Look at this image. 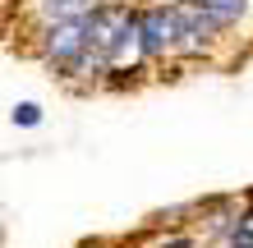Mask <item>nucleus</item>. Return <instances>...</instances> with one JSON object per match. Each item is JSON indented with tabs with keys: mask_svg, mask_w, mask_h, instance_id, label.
I'll return each instance as SVG.
<instances>
[{
	"mask_svg": "<svg viewBox=\"0 0 253 248\" xmlns=\"http://www.w3.org/2000/svg\"><path fill=\"white\" fill-rule=\"evenodd\" d=\"M87 51V19H60V23H46L42 28V55L55 65V69H69L83 60Z\"/></svg>",
	"mask_w": 253,
	"mask_h": 248,
	"instance_id": "1",
	"label": "nucleus"
},
{
	"mask_svg": "<svg viewBox=\"0 0 253 248\" xmlns=\"http://www.w3.org/2000/svg\"><path fill=\"white\" fill-rule=\"evenodd\" d=\"M138 37H143L147 60L175 55L180 51V14H175V5H147V9H138Z\"/></svg>",
	"mask_w": 253,
	"mask_h": 248,
	"instance_id": "2",
	"label": "nucleus"
},
{
	"mask_svg": "<svg viewBox=\"0 0 253 248\" xmlns=\"http://www.w3.org/2000/svg\"><path fill=\"white\" fill-rule=\"evenodd\" d=\"M203 5L216 14V23H221V28H235V23L249 14V0H203Z\"/></svg>",
	"mask_w": 253,
	"mask_h": 248,
	"instance_id": "3",
	"label": "nucleus"
},
{
	"mask_svg": "<svg viewBox=\"0 0 253 248\" xmlns=\"http://www.w3.org/2000/svg\"><path fill=\"white\" fill-rule=\"evenodd\" d=\"M9 120H14V124H23V129H33V124H42V106H37V101H14Z\"/></svg>",
	"mask_w": 253,
	"mask_h": 248,
	"instance_id": "4",
	"label": "nucleus"
},
{
	"mask_svg": "<svg viewBox=\"0 0 253 248\" xmlns=\"http://www.w3.org/2000/svg\"><path fill=\"white\" fill-rule=\"evenodd\" d=\"M230 248H253V230H249L244 221H240V225L230 230Z\"/></svg>",
	"mask_w": 253,
	"mask_h": 248,
	"instance_id": "5",
	"label": "nucleus"
}]
</instances>
